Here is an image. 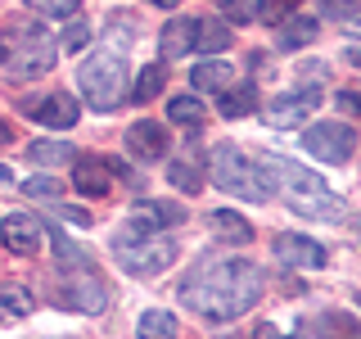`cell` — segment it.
I'll list each match as a JSON object with an SVG mask.
<instances>
[{"instance_id":"obj_21","label":"cell","mask_w":361,"mask_h":339,"mask_svg":"<svg viewBox=\"0 0 361 339\" xmlns=\"http://www.w3.org/2000/svg\"><path fill=\"white\" fill-rule=\"evenodd\" d=\"M253 105H257L253 86H231V90L217 95V113H221V118H244V113H253Z\"/></svg>"},{"instance_id":"obj_35","label":"cell","mask_w":361,"mask_h":339,"mask_svg":"<svg viewBox=\"0 0 361 339\" xmlns=\"http://www.w3.org/2000/svg\"><path fill=\"white\" fill-rule=\"evenodd\" d=\"M338 105H343L348 113H361V95H353V90H343V95H338Z\"/></svg>"},{"instance_id":"obj_32","label":"cell","mask_w":361,"mask_h":339,"mask_svg":"<svg viewBox=\"0 0 361 339\" xmlns=\"http://www.w3.org/2000/svg\"><path fill=\"white\" fill-rule=\"evenodd\" d=\"M217 9H221L231 23H248V18L257 14V0H217Z\"/></svg>"},{"instance_id":"obj_37","label":"cell","mask_w":361,"mask_h":339,"mask_svg":"<svg viewBox=\"0 0 361 339\" xmlns=\"http://www.w3.org/2000/svg\"><path fill=\"white\" fill-rule=\"evenodd\" d=\"M154 5H163V9H176V5H180V0H154Z\"/></svg>"},{"instance_id":"obj_29","label":"cell","mask_w":361,"mask_h":339,"mask_svg":"<svg viewBox=\"0 0 361 339\" xmlns=\"http://www.w3.org/2000/svg\"><path fill=\"white\" fill-rule=\"evenodd\" d=\"M298 0H257V18L262 23H289Z\"/></svg>"},{"instance_id":"obj_14","label":"cell","mask_w":361,"mask_h":339,"mask_svg":"<svg viewBox=\"0 0 361 339\" xmlns=\"http://www.w3.org/2000/svg\"><path fill=\"white\" fill-rule=\"evenodd\" d=\"M180 218H185V208L180 203H154V199H140L131 208V222L135 231H167V226H176Z\"/></svg>"},{"instance_id":"obj_11","label":"cell","mask_w":361,"mask_h":339,"mask_svg":"<svg viewBox=\"0 0 361 339\" xmlns=\"http://www.w3.org/2000/svg\"><path fill=\"white\" fill-rule=\"evenodd\" d=\"M32 113H37L41 127H54V131H68V127H77V122H82V105H77L68 90H54V95H45Z\"/></svg>"},{"instance_id":"obj_6","label":"cell","mask_w":361,"mask_h":339,"mask_svg":"<svg viewBox=\"0 0 361 339\" xmlns=\"http://www.w3.org/2000/svg\"><path fill=\"white\" fill-rule=\"evenodd\" d=\"M77 86H82V100H86L90 109H99V113L118 109L122 100L131 95V90H127V59H122L118 50H113V54H109V50L95 54V59L82 64Z\"/></svg>"},{"instance_id":"obj_13","label":"cell","mask_w":361,"mask_h":339,"mask_svg":"<svg viewBox=\"0 0 361 339\" xmlns=\"http://www.w3.org/2000/svg\"><path fill=\"white\" fill-rule=\"evenodd\" d=\"M127 150L135 154V158H145V163H149V158H163L167 154V127L163 122H131V131H127Z\"/></svg>"},{"instance_id":"obj_4","label":"cell","mask_w":361,"mask_h":339,"mask_svg":"<svg viewBox=\"0 0 361 339\" xmlns=\"http://www.w3.org/2000/svg\"><path fill=\"white\" fill-rule=\"evenodd\" d=\"M113 254L118 263L131 271V276H158L176 263V240L163 231H135V226H122L113 235Z\"/></svg>"},{"instance_id":"obj_12","label":"cell","mask_w":361,"mask_h":339,"mask_svg":"<svg viewBox=\"0 0 361 339\" xmlns=\"http://www.w3.org/2000/svg\"><path fill=\"white\" fill-rule=\"evenodd\" d=\"M276 258L289 267H302V271L325 267V249L316 240H307V235H276Z\"/></svg>"},{"instance_id":"obj_8","label":"cell","mask_w":361,"mask_h":339,"mask_svg":"<svg viewBox=\"0 0 361 339\" xmlns=\"http://www.w3.org/2000/svg\"><path fill=\"white\" fill-rule=\"evenodd\" d=\"M321 100H325V90H321V86L280 90V95L267 105V122H271V127H293V122H302L307 113L321 109Z\"/></svg>"},{"instance_id":"obj_31","label":"cell","mask_w":361,"mask_h":339,"mask_svg":"<svg viewBox=\"0 0 361 339\" xmlns=\"http://www.w3.org/2000/svg\"><path fill=\"white\" fill-rule=\"evenodd\" d=\"M23 190H27L32 199H50V203H59V195H63V186H59L54 177H32Z\"/></svg>"},{"instance_id":"obj_9","label":"cell","mask_w":361,"mask_h":339,"mask_svg":"<svg viewBox=\"0 0 361 339\" xmlns=\"http://www.w3.org/2000/svg\"><path fill=\"white\" fill-rule=\"evenodd\" d=\"M63 271H73V280H68V290H63L68 308H82V312H104L109 308V290L99 285V276L90 271V263H77V267H63Z\"/></svg>"},{"instance_id":"obj_25","label":"cell","mask_w":361,"mask_h":339,"mask_svg":"<svg viewBox=\"0 0 361 339\" xmlns=\"http://www.w3.org/2000/svg\"><path fill=\"white\" fill-rule=\"evenodd\" d=\"M167 181L180 190V195H195L203 186V172H199V158H176L172 167H167Z\"/></svg>"},{"instance_id":"obj_27","label":"cell","mask_w":361,"mask_h":339,"mask_svg":"<svg viewBox=\"0 0 361 339\" xmlns=\"http://www.w3.org/2000/svg\"><path fill=\"white\" fill-rule=\"evenodd\" d=\"M208 118L203 113V105L195 95H176V100H167V122H180V127H199V122Z\"/></svg>"},{"instance_id":"obj_23","label":"cell","mask_w":361,"mask_h":339,"mask_svg":"<svg viewBox=\"0 0 361 339\" xmlns=\"http://www.w3.org/2000/svg\"><path fill=\"white\" fill-rule=\"evenodd\" d=\"M27 158L32 163H41V167H54V163H73V145H63V141H32L27 145Z\"/></svg>"},{"instance_id":"obj_17","label":"cell","mask_w":361,"mask_h":339,"mask_svg":"<svg viewBox=\"0 0 361 339\" xmlns=\"http://www.w3.org/2000/svg\"><path fill=\"white\" fill-rule=\"evenodd\" d=\"M190 82L199 90H208V95H221V90H231V82H235V68L226 59H203V64H195Z\"/></svg>"},{"instance_id":"obj_20","label":"cell","mask_w":361,"mask_h":339,"mask_svg":"<svg viewBox=\"0 0 361 339\" xmlns=\"http://www.w3.org/2000/svg\"><path fill=\"white\" fill-rule=\"evenodd\" d=\"M212 231H217V240H226V244H248L253 240V226H248L240 213H212Z\"/></svg>"},{"instance_id":"obj_1","label":"cell","mask_w":361,"mask_h":339,"mask_svg":"<svg viewBox=\"0 0 361 339\" xmlns=\"http://www.w3.org/2000/svg\"><path fill=\"white\" fill-rule=\"evenodd\" d=\"M262 267L248 258H203L180 280V303L203 321H235L262 299Z\"/></svg>"},{"instance_id":"obj_34","label":"cell","mask_w":361,"mask_h":339,"mask_svg":"<svg viewBox=\"0 0 361 339\" xmlns=\"http://www.w3.org/2000/svg\"><path fill=\"white\" fill-rule=\"evenodd\" d=\"M59 208V218L63 222H77V226H90V213H82V208H68V203H54Z\"/></svg>"},{"instance_id":"obj_28","label":"cell","mask_w":361,"mask_h":339,"mask_svg":"<svg viewBox=\"0 0 361 339\" xmlns=\"http://www.w3.org/2000/svg\"><path fill=\"white\" fill-rule=\"evenodd\" d=\"M195 50H231V28L226 23H217V18H208V23H199V45Z\"/></svg>"},{"instance_id":"obj_26","label":"cell","mask_w":361,"mask_h":339,"mask_svg":"<svg viewBox=\"0 0 361 339\" xmlns=\"http://www.w3.org/2000/svg\"><path fill=\"white\" fill-rule=\"evenodd\" d=\"M135 335L140 339H176V316L172 312H145L140 316V326H135Z\"/></svg>"},{"instance_id":"obj_10","label":"cell","mask_w":361,"mask_h":339,"mask_svg":"<svg viewBox=\"0 0 361 339\" xmlns=\"http://www.w3.org/2000/svg\"><path fill=\"white\" fill-rule=\"evenodd\" d=\"M0 240H5L9 254L32 258V254L41 249V240H45V226L32 218V213H9V218L0 222Z\"/></svg>"},{"instance_id":"obj_38","label":"cell","mask_w":361,"mask_h":339,"mask_svg":"<svg viewBox=\"0 0 361 339\" xmlns=\"http://www.w3.org/2000/svg\"><path fill=\"white\" fill-rule=\"evenodd\" d=\"M353 28H357V32H361V9H357V18H353Z\"/></svg>"},{"instance_id":"obj_33","label":"cell","mask_w":361,"mask_h":339,"mask_svg":"<svg viewBox=\"0 0 361 339\" xmlns=\"http://www.w3.org/2000/svg\"><path fill=\"white\" fill-rule=\"evenodd\" d=\"M86 41H90V28H86L82 18H73V23H68V32H63V50H82Z\"/></svg>"},{"instance_id":"obj_5","label":"cell","mask_w":361,"mask_h":339,"mask_svg":"<svg viewBox=\"0 0 361 339\" xmlns=\"http://www.w3.org/2000/svg\"><path fill=\"white\" fill-rule=\"evenodd\" d=\"M54 64V45L41 37L37 28L18 23V28L5 32V45H0V73L14 77V82H32V77L50 73Z\"/></svg>"},{"instance_id":"obj_16","label":"cell","mask_w":361,"mask_h":339,"mask_svg":"<svg viewBox=\"0 0 361 339\" xmlns=\"http://www.w3.org/2000/svg\"><path fill=\"white\" fill-rule=\"evenodd\" d=\"M73 186H77V195H109V186H113L109 163L104 158H77L73 163Z\"/></svg>"},{"instance_id":"obj_3","label":"cell","mask_w":361,"mask_h":339,"mask_svg":"<svg viewBox=\"0 0 361 339\" xmlns=\"http://www.w3.org/2000/svg\"><path fill=\"white\" fill-rule=\"evenodd\" d=\"M208 167H212V181H217L226 195H240V199H253V203L276 195L267 163L262 158H248L244 150H235V145H217L212 158H208Z\"/></svg>"},{"instance_id":"obj_15","label":"cell","mask_w":361,"mask_h":339,"mask_svg":"<svg viewBox=\"0 0 361 339\" xmlns=\"http://www.w3.org/2000/svg\"><path fill=\"white\" fill-rule=\"evenodd\" d=\"M158 45H163V54L167 59H180V54H190L199 45V18H172L163 32H158Z\"/></svg>"},{"instance_id":"obj_36","label":"cell","mask_w":361,"mask_h":339,"mask_svg":"<svg viewBox=\"0 0 361 339\" xmlns=\"http://www.w3.org/2000/svg\"><path fill=\"white\" fill-rule=\"evenodd\" d=\"M5 145H9V127H5V122H0V150H5Z\"/></svg>"},{"instance_id":"obj_30","label":"cell","mask_w":361,"mask_h":339,"mask_svg":"<svg viewBox=\"0 0 361 339\" xmlns=\"http://www.w3.org/2000/svg\"><path fill=\"white\" fill-rule=\"evenodd\" d=\"M37 14L45 18H77V9H82V0H27Z\"/></svg>"},{"instance_id":"obj_18","label":"cell","mask_w":361,"mask_h":339,"mask_svg":"<svg viewBox=\"0 0 361 339\" xmlns=\"http://www.w3.org/2000/svg\"><path fill=\"white\" fill-rule=\"evenodd\" d=\"M316 32H321V23L312 14H293L285 28H280V50H302V45L316 41Z\"/></svg>"},{"instance_id":"obj_19","label":"cell","mask_w":361,"mask_h":339,"mask_svg":"<svg viewBox=\"0 0 361 339\" xmlns=\"http://www.w3.org/2000/svg\"><path fill=\"white\" fill-rule=\"evenodd\" d=\"M316 331L325 339H361V321L353 312H321L316 316Z\"/></svg>"},{"instance_id":"obj_22","label":"cell","mask_w":361,"mask_h":339,"mask_svg":"<svg viewBox=\"0 0 361 339\" xmlns=\"http://www.w3.org/2000/svg\"><path fill=\"white\" fill-rule=\"evenodd\" d=\"M32 312V294L23 285H0V321H23Z\"/></svg>"},{"instance_id":"obj_24","label":"cell","mask_w":361,"mask_h":339,"mask_svg":"<svg viewBox=\"0 0 361 339\" xmlns=\"http://www.w3.org/2000/svg\"><path fill=\"white\" fill-rule=\"evenodd\" d=\"M163 64H145L140 68V77H135V86H131V100L135 105H149V100H158V90H163Z\"/></svg>"},{"instance_id":"obj_2","label":"cell","mask_w":361,"mask_h":339,"mask_svg":"<svg viewBox=\"0 0 361 339\" xmlns=\"http://www.w3.org/2000/svg\"><path fill=\"white\" fill-rule=\"evenodd\" d=\"M267 172H276L285 181V199L298 218H312V222H343L348 218V203L334 186H325V177H316L312 167H298L280 154H262Z\"/></svg>"},{"instance_id":"obj_7","label":"cell","mask_w":361,"mask_h":339,"mask_svg":"<svg viewBox=\"0 0 361 339\" xmlns=\"http://www.w3.org/2000/svg\"><path fill=\"white\" fill-rule=\"evenodd\" d=\"M302 145H307V154L325 158V163H348L357 150V131L348 122H316L312 131H302Z\"/></svg>"}]
</instances>
